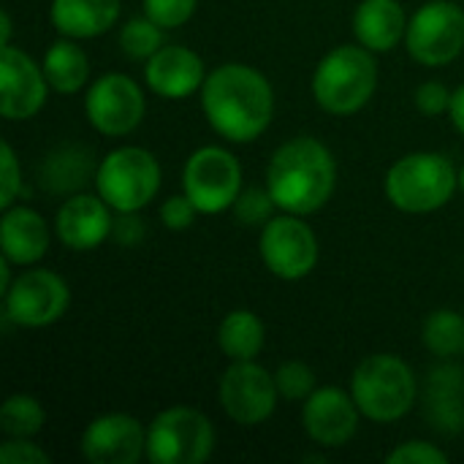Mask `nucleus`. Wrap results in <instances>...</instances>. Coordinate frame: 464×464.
I'll use <instances>...</instances> for the list:
<instances>
[{"mask_svg": "<svg viewBox=\"0 0 464 464\" xmlns=\"http://www.w3.org/2000/svg\"><path fill=\"white\" fill-rule=\"evenodd\" d=\"M451 95L454 92L443 82H424L416 90V106H419V111L438 117V114H446L451 109Z\"/></svg>", "mask_w": 464, "mask_h": 464, "instance_id": "34", "label": "nucleus"}, {"mask_svg": "<svg viewBox=\"0 0 464 464\" xmlns=\"http://www.w3.org/2000/svg\"><path fill=\"white\" fill-rule=\"evenodd\" d=\"M424 345L440 359L464 356V318L454 310H438L424 321Z\"/></svg>", "mask_w": 464, "mask_h": 464, "instance_id": "26", "label": "nucleus"}, {"mask_svg": "<svg viewBox=\"0 0 464 464\" xmlns=\"http://www.w3.org/2000/svg\"><path fill=\"white\" fill-rule=\"evenodd\" d=\"M215 451V427L196 408H169L147 430L152 464H204Z\"/></svg>", "mask_w": 464, "mask_h": 464, "instance_id": "7", "label": "nucleus"}, {"mask_svg": "<svg viewBox=\"0 0 464 464\" xmlns=\"http://www.w3.org/2000/svg\"><path fill=\"white\" fill-rule=\"evenodd\" d=\"M0 462L3 464H49V454L30 443L27 438H11L0 446Z\"/></svg>", "mask_w": 464, "mask_h": 464, "instance_id": "36", "label": "nucleus"}, {"mask_svg": "<svg viewBox=\"0 0 464 464\" xmlns=\"http://www.w3.org/2000/svg\"><path fill=\"white\" fill-rule=\"evenodd\" d=\"M196 215H198V209L193 207V201H190L185 193H182V196L166 198L163 207H160V220H163V226L171 228V231H185V228H190Z\"/></svg>", "mask_w": 464, "mask_h": 464, "instance_id": "35", "label": "nucleus"}, {"mask_svg": "<svg viewBox=\"0 0 464 464\" xmlns=\"http://www.w3.org/2000/svg\"><path fill=\"white\" fill-rule=\"evenodd\" d=\"M109 209L111 207L101 196L73 193L57 209V218H54L57 239L65 247L76 250V253L95 250L114 228V220H111Z\"/></svg>", "mask_w": 464, "mask_h": 464, "instance_id": "17", "label": "nucleus"}, {"mask_svg": "<svg viewBox=\"0 0 464 464\" xmlns=\"http://www.w3.org/2000/svg\"><path fill=\"white\" fill-rule=\"evenodd\" d=\"M144 79L155 95L169 101H182L196 90H201L207 71H204V60L193 49L171 44V46H160L147 60Z\"/></svg>", "mask_w": 464, "mask_h": 464, "instance_id": "18", "label": "nucleus"}, {"mask_svg": "<svg viewBox=\"0 0 464 464\" xmlns=\"http://www.w3.org/2000/svg\"><path fill=\"white\" fill-rule=\"evenodd\" d=\"M201 109L215 133L234 144H247L269 128L275 90L258 68L226 63L207 73L201 84Z\"/></svg>", "mask_w": 464, "mask_h": 464, "instance_id": "1", "label": "nucleus"}, {"mask_svg": "<svg viewBox=\"0 0 464 464\" xmlns=\"http://www.w3.org/2000/svg\"><path fill=\"white\" fill-rule=\"evenodd\" d=\"M337 163L326 144L313 136H296L280 144L266 169V190L275 204L291 215H313L332 198Z\"/></svg>", "mask_w": 464, "mask_h": 464, "instance_id": "2", "label": "nucleus"}, {"mask_svg": "<svg viewBox=\"0 0 464 464\" xmlns=\"http://www.w3.org/2000/svg\"><path fill=\"white\" fill-rule=\"evenodd\" d=\"M459 185L449 158L438 152H413L400 158L386 174V198L408 215H427L446 207Z\"/></svg>", "mask_w": 464, "mask_h": 464, "instance_id": "5", "label": "nucleus"}, {"mask_svg": "<svg viewBox=\"0 0 464 464\" xmlns=\"http://www.w3.org/2000/svg\"><path fill=\"white\" fill-rule=\"evenodd\" d=\"M261 258L280 280H302L318 264V239L302 215L272 218L261 231Z\"/></svg>", "mask_w": 464, "mask_h": 464, "instance_id": "11", "label": "nucleus"}, {"mask_svg": "<svg viewBox=\"0 0 464 464\" xmlns=\"http://www.w3.org/2000/svg\"><path fill=\"white\" fill-rule=\"evenodd\" d=\"M52 24L65 38H98L120 16V0H52Z\"/></svg>", "mask_w": 464, "mask_h": 464, "instance_id": "21", "label": "nucleus"}, {"mask_svg": "<svg viewBox=\"0 0 464 464\" xmlns=\"http://www.w3.org/2000/svg\"><path fill=\"white\" fill-rule=\"evenodd\" d=\"M408 33V16L400 0H362L353 14V35L370 52L394 49Z\"/></svg>", "mask_w": 464, "mask_h": 464, "instance_id": "20", "label": "nucleus"}, {"mask_svg": "<svg viewBox=\"0 0 464 464\" xmlns=\"http://www.w3.org/2000/svg\"><path fill=\"white\" fill-rule=\"evenodd\" d=\"M416 63L438 68L454 63L464 49V11L454 0H430L411 19L405 33Z\"/></svg>", "mask_w": 464, "mask_h": 464, "instance_id": "8", "label": "nucleus"}, {"mask_svg": "<svg viewBox=\"0 0 464 464\" xmlns=\"http://www.w3.org/2000/svg\"><path fill=\"white\" fill-rule=\"evenodd\" d=\"M359 416H362V411H359L353 394H348L337 386H326V389H315L304 400L302 427L318 446L343 449L353 440V435L359 430Z\"/></svg>", "mask_w": 464, "mask_h": 464, "instance_id": "15", "label": "nucleus"}, {"mask_svg": "<svg viewBox=\"0 0 464 464\" xmlns=\"http://www.w3.org/2000/svg\"><path fill=\"white\" fill-rule=\"evenodd\" d=\"M0 247L3 256L16 266L41 261L49 250L46 220L30 207H8L0 220Z\"/></svg>", "mask_w": 464, "mask_h": 464, "instance_id": "19", "label": "nucleus"}, {"mask_svg": "<svg viewBox=\"0 0 464 464\" xmlns=\"http://www.w3.org/2000/svg\"><path fill=\"white\" fill-rule=\"evenodd\" d=\"M275 383L283 400H307L315 392V372L304 362H283L275 372Z\"/></svg>", "mask_w": 464, "mask_h": 464, "instance_id": "29", "label": "nucleus"}, {"mask_svg": "<svg viewBox=\"0 0 464 464\" xmlns=\"http://www.w3.org/2000/svg\"><path fill=\"white\" fill-rule=\"evenodd\" d=\"M11 44V16L8 11H0V46Z\"/></svg>", "mask_w": 464, "mask_h": 464, "instance_id": "39", "label": "nucleus"}, {"mask_svg": "<svg viewBox=\"0 0 464 464\" xmlns=\"http://www.w3.org/2000/svg\"><path fill=\"white\" fill-rule=\"evenodd\" d=\"M44 73L52 90H57L60 95H73L90 79V60L79 44L63 35L49 46L44 57Z\"/></svg>", "mask_w": 464, "mask_h": 464, "instance_id": "24", "label": "nucleus"}, {"mask_svg": "<svg viewBox=\"0 0 464 464\" xmlns=\"http://www.w3.org/2000/svg\"><path fill=\"white\" fill-rule=\"evenodd\" d=\"M144 92L125 73H103L84 95L90 125L103 136H128L144 120Z\"/></svg>", "mask_w": 464, "mask_h": 464, "instance_id": "13", "label": "nucleus"}, {"mask_svg": "<svg viewBox=\"0 0 464 464\" xmlns=\"http://www.w3.org/2000/svg\"><path fill=\"white\" fill-rule=\"evenodd\" d=\"M275 198L269 190L261 188H247L239 193V198L234 201V218L242 226H266L272 220V209H275Z\"/></svg>", "mask_w": 464, "mask_h": 464, "instance_id": "30", "label": "nucleus"}, {"mask_svg": "<svg viewBox=\"0 0 464 464\" xmlns=\"http://www.w3.org/2000/svg\"><path fill=\"white\" fill-rule=\"evenodd\" d=\"M427 413L432 427L459 432L464 427V372L459 367H438L430 372Z\"/></svg>", "mask_w": 464, "mask_h": 464, "instance_id": "22", "label": "nucleus"}, {"mask_svg": "<svg viewBox=\"0 0 464 464\" xmlns=\"http://www.w3.org/2000/svg\"><path fill=\"white\" fill-rule=\"evenodd\" d=\"M266 329L261 318L250 310L228 313L218 326V345L231 362H250L261 353Z\"/></svg>", "mask_w": 464, "mask_h": 464, "instance_id": "25", "label": "nucleus"}, {"mask_svg": "<svg viewBox=\"0 0 464 464\" xmlns=\"http://www.w3.org/2000/svg\"><path fill=\"white\" fill-rule=\"evenodd\" d=\"M449 117H451V122H454V128L459 130L464 136V84L462 87H457L454 90V95H451V109H449Z\"/></svg>", "mask_w": 464, "mask_h": 464, "instance_id": "38", "label": "nucleus"}, {"mask_svg": "<svg viewBox=\"0 0 464 464\" xmlns=\"http://www.w3.org/2000/svg\"><path fill=\"white\" fill-rule=\"evenodd\" d=\"M459 188H462V193H464V166H462V171H459Z\"/></svg>", "mask_w": 464, "mask_h": 464, "instance_id": "40", "label": "nucleus"}, {"mask_svg": "<svg viewBox=\"0 0 464 464\" xmlns=\"http://www.w3.org/2000/svg\"><path fill=\"white\" fill-rule=\"evenodd\" d=\"M163 44V27L155 24L150 16H139L125 22L120 30V49L130 60H150Z\"/></svg>", "mask_w": 464, "mask_h": 464, "instance_id": "28", "label": "nucleus"}, {"mask_svg": "<svg viewBox=\"0 0 464 464\" xmlns=\"http://www.w3.org/2000/svg\"><path fill=\"white\" fill-rule=\"evenodd\" d=\"M46 413L30 394H14L0 408V430L8 438H33L44 430Z\"/></svg>", "mask_w": 464, "mask_h": 464, "instance_id": "27", "label": "nucleus"}, {"mask_svg": "<svg viewBox=\"0 0 464 464\" xmlns=\"http://www.w3.org/2000/svg\"><path fill=\"white\" fill-rule=\"evenodd\" d=\"M220 405L231 421L239 427H258L264 424L280 400L275 375L266 372L261 364L250 362H231V367L220 378Z\"/></svg>", "mask_w": 464, "mask_h": 464, "instance_id": "10", "label": "nucleus"}, {"mask_svg": "<svg viewBox=\"0 0 464 464\" xmlns=\"http://www.w3.org/2000/svg\"><path fill=\"white\" fill-rule=\"evenodd\" d=\"M114 239L125 247H133L141 242L144 237V223L136 212H120V218L114 220V228H111Z\"/></svg>", "mask_w": 464, "mask_h": 464, "instance_id": "37", "label": "nucleus"}, {"mask_svg": "<svg viewBox=\"0 0 464 464\" xmlns=\"http://www.w3.org/2000/svg\"><path fill=\"white\" fill-rule=\"evenodd\" d=\"M82 454L92 464H136L147 457V432L128 413H103L87 424Z\"/></svg>", "mask_w": 464, "mask_h": 464, "instance_id": "16", "label": "nucleus"}, {"mask_svg": "<svg viewBox=\"0 0 464 464\" xmlns=\"http://www.w3.org/2000/svg\"><path fill=\"white\" fill-rule=\"evenodd\" d=\"M182 188L201 215L226 212L242 193V166L223 147H201L185 163Z\"/></svg>", "mask_w": 464, "mask_h": 464, "instance_id": "9", "label": "nucleus"}, {"mask_svg": "<svg viewBox=\"0 0 464 464\" xmlns=\"http://www.w3.org/2000/svg\"><path fill=\"white\" fill-rule=\"evenodd\" d=\"M95 171L98 166L92 163L90 150L79 144H65L46 155L41 166V185L52 193H76Z\"/></svg>", "mask_w": 464, "mask_h": 464, "instance_id": "23", "label": "nucleus"}, {"mask_svg": "<svg viewBox=\"0 0 464 464\" xmlns=\"http://www.w3.org/2000/svg\"><path fill=\"white\" fill-rule=\"evenodd\" d=\"M378 87V65L367 46L343 44L321 57L313 73V95L329 114L345 117L362 111Z\"/></svg>", "mask_w": 464, "mask_h": 464, "instance_id": "3", "label": "nucleus"}, {"mask_svg": "<svg viewBox=\"0 0 464 464\" xmlns=\"http://www.w3.org/2000/svg\"><path fill=\"white\" fill-rule=\"evenodd\" d=\"M141 5H144V16H150L163 30H171V27H182L196 14L198 0H141Z\"/></svg>", "mask_w": 464, "mask_h": 464, "instance_id": "31", "label": "nucleus"}, {"mask_svg": "<svg viewBox=\"0 0 464 464\" xmlns=\"http://www.w3.org/2000/svg\"><path fill=\"white\" fill-rule=\"evenodd\" d=\"M416 392L413 370L394 353H375L364 359L351 378V394L362 416L375 424H394L405 419L413 411Z\"/></svg>", "mask_w": 464, "mask_h": 464, "instance_id": "4", "label": "nucleus"}, {"mask_svg": "<svg viewBox=\"0 0 464 464\" xmlns=\"http://www.w3.org/2000/svg\"><path fill=\"white\" fill-rule=\"evenodd\" d=\"M71 304L68 283L49 269H27L5 291V313L14 324L41 329L65 315Z\"/></svg>", "mask_w": 464, "mask_h": 464, "instance_id": "12", "label": "nucleus"}, {"mask_svg": "<svg viewBox=\"0 0 464 464\" xmlns=\"http://www.w3.org/2000/svg\"><path fill=\"white\" fill-rule=\"evenodd\" d=\"M389 464H449V454L427 440H411L389 451Z\"/></svg>", "mask_w": 464, "mask_h": 464, "instance_id": "32", "label": "nucleus"}, {"mask_svg": "<svg viewBox=\"0 0 464 464\" xmlns=\"http://www.w3.org/2000/svg\"><path fill=\"white\" fill-rule=\"evenodd\" d=\"M46 73L38 63L5 44L0 46V111L5 120H30L46 103Z\"/></svg>", "mask_w": 464, "mask_h": 464, "instance_id": "14", "label": "nucleus"}, {"mask_svg": "<svg viewBox=\"0 0 464 464\" xmlns=\"http://www.w3.org/2000/svg\"><path fill=\"white\" fill-rule=\"evenodd\" d=\"M95 188L114 212H139L160 190L158 158L144 147H120L98 163Z\"/></svg>", "mask_w": 464, "mask_h": 464, "instance_id": "6", "label": "nucleus"}, {"mask_svg": "<svg viewBox=\"0 0 464 464\" xmlns=\"http://www.w3.org/2000/svg\"><path fill=\"white\" fill-rule=\"evenodd\" d=\"M0 166H3V182H0V207L8 209L14 207V198L22 190V171H19V160L11 150L8 141H3L0 147Z\"/></svg>", "mask_w": 464, "mask_h": 464, "instance_id": "33", "label": "nucleus"}]
</instances>
